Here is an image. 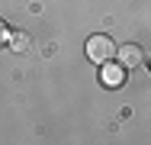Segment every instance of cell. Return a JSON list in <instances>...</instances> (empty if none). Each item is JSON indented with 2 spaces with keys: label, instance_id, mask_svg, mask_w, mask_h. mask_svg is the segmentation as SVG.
Segmentation results:
<instances>
[{
  "label": "cell",
  "instance_id": "6da1fadb",
  "mask_svg": "<svg viewBox=\"0 0 151 145\" xmlns=\"http://www.w3.org/2000/svg\"><path fill=\"white\" fill-rule=\"evenodd\" d=\"M87 58L103 65V61H113L116 58V42L109 36H90L87 39Z\"/></svg>",
  "mask_w": 151,
  "mask_h": 145
},
{
  "label": "cell",
  "instance_id": "7a4b0ae2",
  "mask_svg": "<svg viewBox=\"0 0 151 145\" xmlns=\"http://www.w3.org/2000/svg\"><path fill=\"white\" fill-rule=\"evenodd\" d=\"M116 55H119V65L122 68H138L142 61H145V52L138 49V45H122V49H116Z\"/></svg>",
  "mask_w": 151,
  "mask_h": 145
},
{
  "label": "cell",
  "instance_id": "3957f363",
  "mask_svg": "<svg viewBox=\"0 0 151 145\" xmlns=\"http://www.w3.org/2000/svg\"><path fill=\"white\" fill-rule=\"evenodd\" d=\"M122 78H125V68L122 65H113V61H103V81L109 87H119Z\"/></svg>",
  "mask_w": 151,
  "mask_h": 145
},
{
  "label": "cell",
  "instance_id": "277c9868",
  "mask_svg": "<svg viewBox=\"0 0 151 145\" xmlns=\"http://www.w3.org/2000/svg\"><path fill=\"white\" fill-rule=\"evenodd\" d=\"M13 52H26L29 49V36L26 32H10V42H6Z\"/></svg>",
  "mask_w": 151,
  "mask_h": 145
},
{
  "label": "cell",
  "instance_id": "5b68a950",
  "mask_svg": "<svg viewBox=\"0 0 151 145\" xmlns=\"http://www.w3.org/2000/svg\"><path fill=\"white\" fill-rule=\"evenodd\" d=\"M6 42H10V29H6V23L0 20V49H3Z\"/></svg>",
  "mask_w": 151,
  "mask_h": 145
}]
</instances>
